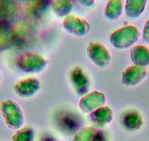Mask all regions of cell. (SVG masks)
Segmentation results:
<instances>
[{"label":"cell","mask_w":149,"mask_h":141,"mask_svg":"<svg viewBox=\"0 0 149 141\" xmlns=\"http://www.w3.org/2000/svg\"><path fill=\"white\" fill-rule=\"evenodd\" d=\"M140 38V31L134 25L124 26L112 32L109 41L113 47L118 50H125L134 47Z\"/></svg>","instance_id":"obj_1"},{"label":"cell","mask_w":149,"mask_h":141,"mask_svg":"<svg viewBox=\"0 0 149 141\" xmlns=\"http://www.w3.org/2000/svg\"><path fill=\"white\" fill-rule=\"evenodd\" d=\"M17 68L22 72L36 74L42 72L48 65V60L36 52H25L21 54L16 60Z\"/></svg>","instance_id":"obj_2"},{"label":"cell","mask_w":149,"mask_h":141,"mask_svg":"<svg viewBox=\"0 0 149 141\" xmlns=\"http://www.w3.org/2000/svg\"><path fill=\"white\" fill-rule=\"evenodd\" d=\"M1 113L5 124L13 130L22 128L24 123V115L19 104L12 99H6L1 104Z\"/></svg>","instance_id":"obj_3"},{"label":"cell","mask_w":149,"mask_h":141,"mask_svg":"<svg viewBox=\"0 0 149 141\" xmlns=\"http://www.w3.org/2000/svg\"><path fill=\"white\" fill-rule=\"evenodd\" d=\"M86 54L90 61L99 68H106L111 63L112 56L110 50L100 42H90L86 47Z\"/></svg>","instance_id":"obj_4"},{"label":"cell","mask_w":149,"mask_h":141,"mask_svg":"<svg viewBox=\"0 0 149 141\" xmlns=\"http://www.w3.org/2000/svg\"><path fill=\"white\" fill-rule=\"evenodd\" d=\"M69 80L74 93L83 96L89 92L91 80L85 69L81 66H74L70 70Z\"/></svg>","instance_id":"obj_5"},{"label":"cell","mask_w":149,"mask_h":141,"mask_svg":"<svg viewBox=\"0 0 149 141\" xmlns=\"http://www.w3.org/2000/svg\"><path fill=\"white\" fill-rule=\"evenodd\" d=\"M62 27L67 33L79 38L87 36L91 31V24L86 19L72 14L63 18Z\"/></svg>","instance_id":"obj_6"},{"label":"cell","mask_w":149,"mask_h":141,"mask_svg":"<svg viewBox=\"0 0 149 141\" xmlns=\"http://www.w3.org/2000/svg\"><path fill=\"white\" fill-rule=\"evenodd\" d=\"M42 85L40 80L35 77H28L17 82L14 85L15 94L21 98L28 99L35 96L40 90Z\"/></svg>","instance_id":"obj_7"},{"label":"cell","mask_w":149,"mask_h":141,"mask_svg":"<svg viewBox=\"0 0 149 141\" xmlns=\"http://www.w3.org/2000/svg\"><path fill=\"white\" fill-rule=\"evenodd\" d=\"M106 100L107 99L104 93L98 90H93L81 96L78 102V106L83 113L89 114L105 105Z\"/></svg>","instance_id":"obj_8"},{"label":"cell","mask_w":149,"mask_h":141,"mask_svg":"<svg viewBox=\"0 0 149 141\" xmlns=\"http://www.w3.org/2000/svg\"><path fill=\"white\" fill-rule=\"evenodd\" d=\"M121 126L128 132H136L142 128L144 123L143 115L134 108L126 110L120 116Z\"/></svg>","instance_id":"obj_9"},{"label":"cell","mask_w":149,"mask_h":141,"mask_svg":"<svg viewBox=\"0 0 149 141\" xmlns=\"http://www.w3.org/2000/svg\"><path fill=\"white\" fill-rule=\"evenodd\" d=\"M147 75L145 68L131 65L126 68L121 75V83L127 87H134L142 82Z\"/></svg>","instance_id":"obj_10"},{"label":"cell","mask_w":149,"mask_h":141,"mask_svg":"<svg viewBox=\"0 0 149 141\" xmlns=\"http://www.w3.org/2000/svg\"><path fill=\"white\" fill-rule=\"evenodd\" d=\"M114 113L110 107L104 105L89 113V119L94 124L98 126H104L113 121Z\"/></svg>","instance_id":"obj_11"},{"label":"cell","mask_w":149,"mask_h":141,"mask_svg":"<svg viewBox=\"0 0 149 141\" xmlns=\"http://www.w3.org/2000/svg\"><path fill=\"white\" fill-rule=\"evenodd\" d=\"M16 41V32L10 23L0 21V50L11 48Z\"/></svg>","instance_id":"obj_12"},{"label":"cell","mask_w":149,"mask_h":141,"mask_svg":"<svg viewBox=\"0 0 149 141\" xmlns=\"http://www.w3.org/2000/svg\"><path fill=\"white\" fill-rule=\"evenodd\" d=\"M148 0H125L124 12L131 19H136L141 16L146 9Z\"/></svg>","instance_id":"obj_13"},{"label":"cell","mask_w":149,"mask_h":141,"mask_svg":"<svg viewBox=\"0 0 149 141\" xmlns=\"http://www.w3.org/2000/svg\"><path fill=\"white\" fill-rule=\"evenodd\" d=\"M130 58L134 66L147 67L149 66V49L143 45L134 46L130 51Z\"/></svg>","instance_id":"obj_14"},{"label":"cell","mask_w":149,"mask_h":141,"mask_svg":"<svg viewBox=\"0 0 149 141\" xmlns=\"http://www.w3.org/2000/svg\"><path fill=\"white\" fill-rule=\"evenodd\" d=\"M123 0H107L104 8V16L107 20L115 21L119 19L124 13Z\"/></svg>","instance_id":"obj_15"},{"label":"cell","mask_w":149,"mask_h":141,"mask_svg":"<svg viewBox=\"0 0 149 141\" xmlns=\"http://www.w3.org/2000/svg\"><path fill=\"white\" fill-rule=\"evenodd\" d=\"M17 0H0V21L10 23L17 13Z\"/></svg>","instance_id":"obj_16"},{"label":"cell","mask_w":149,"mask_h":141,"mask_svg":"<svg viewBox=\"0 0 149 141\" xmlns=\"http://www.w3.org/2000/svg\"><path fill=\"white\" fill-rule=\"evenodd\" d=\"M51 7L56 16L64 18L71 14L73 3L72 0H51Z\"/></svg>","instance_id":"obj_17"},{"label":"cell","mask_w":149,"mask_h":141,"mask_svg":"<svg viewBox=\"0 0 149 141\" xmlns=\"http://www.w3.org/2000/svg\"><path fill=\"white\" fill-rule=\"evenodd\" d=\"M51 0H34L30 3V12L36 18L42 16L51 5Z\"/></svg>","instance_id":"obj_18"},{"label":"cell","mask_w":149,"mask_h":141,"mask_svg":"<svg viewBox=\"0 0 149 141\" xmlns=\"http://www.w3.org/2000/svg\"><path fill=\"white\" fill-rule=\"evenodd\" d=\"M97 129L87 126L78 129L73 137L72 141H92Z\"/></svg>","instance_id":"obj_19"},{"label":"cell","mask_w":149,"mask_h":141,"mask_svg":"<svg viewBox=\"0 0 149 141\" xmlns=\"http://www.w3.org/2000/svg\"><path fill=\"white\" fill-rule=\"evenodd\" d=\"M35 132L32 128L24 127L18 129L13 136L12 141H34Z\"/></svg>","instance_id":"obj_20"},{"label":"cell","mask_w":149,"mask_h":141,"mask_svg":"<svg viewBox=\"0 0 149 141\" xmlns=\"http://www.w3.org/2000/svg\"><path fill=\"white\" fill-rule=\"evenodd\" d=\"M75 116L69 113L67 115H64L63 116V118H61L60 121V124L66 131H70V132H73V131H78V126H79V122H78V118Z\"/></svg>","instance_id":"obj_21"},{"label":"cell","mask_w":149,"mask_h":141,"mask_svg":"<svg viewBox=\"0 0 149 141\" xmlns=\"http://www.w3.org/2000/svg\"><path fill=\"white\" fill-rule=\"evenodd\" d=\"M81 6L86 8H93L95 5V0H76Z\"/></svg>","instance_id":"obj_22"},{"label":"cell","mask_w":149,"mask_h":141,"mask_svg":"<svg viewBox=\"0 0 149 141\" xmlns=\"http://www.w3.org/2000/svg\"><path fill=\"white\" fill-rule=\"evenodd\" d=\"M143 38L149 44V18L146 21L143 29Z\"/></svg>","instance_id":"obj_23"},{"label":"cell","mask_w":149,"mask_h":141,"mask_svg":"<svg viewBox=\"0 0 149 141\" xmlns=\"http://www.w3.org/2000/svg\"><path fill=\"white\" fill-rule=\"evenodd\" d=\"M92 141H107V137L106 135L102 131L97 130V133L94 135Z\"/></svg>","instance_id":"obj_24"},{"label":"cell","mask_w":149,"mask_h":141,"mask_svg":"<svg viewBox=\"0 0 149 141\" xmlns=\"http://www.w3.org/2000/svg\"><path fill=\"white\" fill-rule=\"evenodd\" d=\"M2 81V74H1V71H0V82Z\"/></svg>","instance_id":"obj_25"}]
</instances>
